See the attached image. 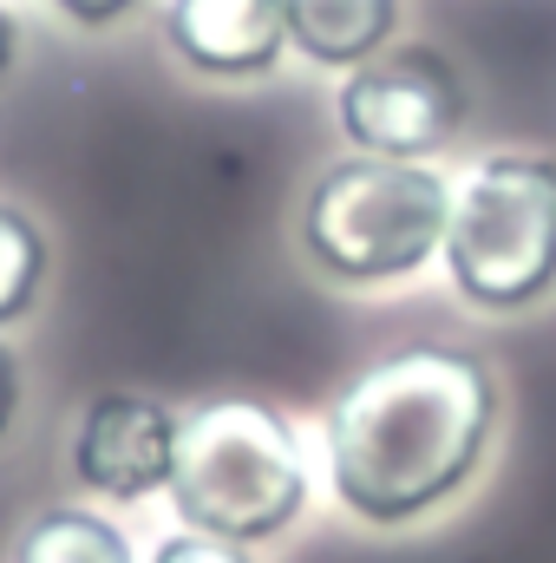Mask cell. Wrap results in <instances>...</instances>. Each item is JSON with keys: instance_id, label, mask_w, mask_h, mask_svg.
Returning <instances> with one entry per match:
<instances>
[{"instance_id": "obj_2", "label": "cell", "mask_w": 556, "mask_h": 563, "mask_svg": "<svg viewBox=\"0 0 556 563\" xmlns=\"http://www.w3.org/2000/svg\"><path fill=\"white\" fill-rule=\"evenodd\" d=\"M164 492L184 531L263 544L308 511V465L276 407L210 400L190 420H177V459Z\"/></svg>"}, {"instance_id": "obj_14", "label": "cell", "mask_w": 556, "mask_h": 563, "mask_svg": "<svg viewBox=\"0 0 556 563\" xmlns=\"http://www.w3.org/2000/svg\"><path fill=\"white\" fill-rule=\"evenodd\" d=\"M7 66H13V20H7V7H0V79H7Z\"/></svg>"}, {"instance_id": "obj_4", "label": "cell", "mask_w": 556, "mask_h": 563, "mask_svg": "<svg viewBox=\"0 0 556 563\" xmlns=\"http://www.w3.org/2000/svg\"><path fill=\"white\" fill-rule=\"evenodd\" d=\"M438 256L452 288L485 314L544 301L556 288V157H485L452 197Z\"/></svg>"}, {"instance_id": "obj_9", "label": "cell", "mask_w": 556, "mask_h": 563, "mask_svg": "<svg viewBox=\"0 0 556 563\" xmlns=\"http://www.w3.org/2000/svg\"><path fill=\"white\" fill-rule=\"evenodd\" d=\"M13 563H138V558H132V544L112 518H99L86 505H53L20 531Z\"/></svg>"}, {"instance_id": "obj_8", "label": "cell", "mask_w": 556, "mask_h": 563, "mask_svg": "<svg viewBox=\"0 0 556 563\" xmlns=\"http://www.w3.org/2000/svg\"><path fill=\"white\" fill-rule=\"evenodd\" d=\"M400 26V0H288V46L314 66H367L387 53Z\"/></svg>"}, {"instance_id": "obj_1", "label": "cell", "mask_w": 556, "mask_h": 563, "mask_svg": "<svg viewBox=\"0 0 556 563\" xmlns=\"http://www.w3.org/2000/svg\"><path fill=\"white\" fill-rule=\"evenodd\" d=\"M498 380L465 347H400L354 374L327 413V472L354 518L413 525L478 472Z\"/></svg>"}, {"instance_id": "obj_5", "label": "cell", "mask_w": 556, "mask_h": 563, "mask_svg": "<svg viewBox=\"0 0 556 563\" xmlns=\"http://www.w3.org/2000/svg\"><path fill=\"white\" fill-rule=\"evenodd\" d=\"M334 119L360 157H400L419 164L458 139L465 125V86L445 53L432 46H400L347 73L334 92Z\"/></svg>"}, {"instance_id": "obj_10", "label": "cell", "mask_w": 556, "mask_h": 563, "mask_svg": "<svg viewBox=\"0 0 556 563\" xmlns=\"http://www.w3.org/2000/svg\"><path fill=\"white\" fill-rule=\"evenodd\" d=\"M46 288V236L20 203H0V328L26 321Z\"/></svg>"}, {"instance_id": "obj_13", "label": "cell", "mask_w": 556, "mask_h": 563, "mask_svg": "<svg viewBox=\"0 0 556 563\" xmlns=\"http://www.w3.org/2000/svg\"><path fill=\"white\" fill-rule=\"evenodd\" d=\"M20 413V361L0 347V439H7V426Z\"/></svg>"}, {"instance_id": "obj_3", "label": "cell", "mask_w": 556, "mask_h": 563, "mask_svg": "<svg viewBox=\"0 0 556 563\" xmlns=\"http://www.w3.org/2000/svg\"><path fill=\"white\" fill-rule=\"evenodd\" d=\"M452 184L400 157H341L301 203V250L334 282H400L445 243Z\"/></svg>"}, {"instance_id": "obj_12", "label": "cell", "mask_w": 556, "mask_h": 563, "mask_svg": "<svg viewBox=\"0 0 556 563\" xmlns=\"http://www.w3.org/2000/svg\"><path fill=\"white\" fill-rule=\"evenodd\" d=\"M66 20H79V26H119L138 0H53Z\"/></svg>"}, {"instance_id": "obj_6", "label": "cell", "mask_w": 556, "mask_h": 563, "mask_svg": "<svg viewBox=\"0 0 556 563\" xmlns=\"http://www.w3.org/2000/svg\"><path fill=\"white\" fill-rule=\"evenodd\" d=\"M177 413L151 394H99L73 432V478L119 505H138L170 485Z\"/></svg>"}, {"instance_id": "obj_7", "label": "cell", "mask_w": 556, "mask_h": 563, "mask_svg": "<svg viewBox=\"0 0 556 563\" xmlns=\"http://www.w3.org/2000/svg\"><path fill=\"white\" fill-rule=\"evenodd\" d=\"M164 40L190 73L263 79L288 53V0H170Z\"/></svg>"}, {"instance_id": "obj_11", "label": "cell", "mask_w": 556, "mask_h": 563, "mask_svg": "<svg viewBox=\"0 0 556 563\" xmlns=\"http://www.w3.org/2000/svg\"><path fill=\"white\" fill-rule=\"evenodd\" d=\"M151 563H249L243 544H230V538H203V531H177V538H164Z\"/></svg>"}]
</instances>
